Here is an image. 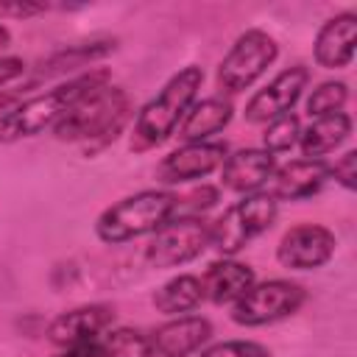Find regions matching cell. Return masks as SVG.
<instances>
[{
    "instance_id": "6da1fadb",
    "label": "cell",
    "mask_w": 357,
    "mask_h": 357,
    "mask_svg": "<svg viewBox=\"0 0 357 357\" xmlns=\"http://www.w3.org/2000/svg\"><path fill=\"white\" fill-rule=\"evenodd\" d=\"M109 84V70H89L81 73L42 95H33L28 100H22L20 106H14L11 112H6L0 117V142H17V139H28L42 134L47 126H56L75 103H81L89 92L100 89Z\"/></svg>"
},
{
    "instance_id": "7a4b0ae2",
    "label": "cell",
    "mask_w": 357,
    "mask_h": 357,
    "mask_svg": "<svg viewBox=\"0 0 357 357\" xmlns=\"http://www.w3.org/2000/svg\"><path fill=\"white\" fill-rule=\"evenodd\" d=\"M204 84V70L190 64L181 67L170 81L139 109L134 120V134H131V151H148L162 145L184 120L190 106L195 103V95Z\"/></svg>"
},
{
    "instance_id": "3957f363",
    "label": "cell",
    "mask_w": 357,
    "mask_h": 357,
    "mask_svg": "<svg viewBox=\"0 0 357 357\" xmlns=\"http://www.w3.org/2000/svg\"><path fill=\"white\" fill-rule=\"evenodd\" d=\"M173 212H176L173 192L142 190V192H134V195L112 204L109 209H103L95 223V234H98V240H103L109 245H120V243L137 240L142 234H153L173 218Z\"/></svg>"
},
{
    "instance_id": "277c9868",
    "label": "cell",
    "mask_w": 357,
    "mask_h": 357,
    "mask_svg": "<svg viewBox=\"0 0 357 357\" xmlns=\"http://www.w3.org/2000/svg\"><path fill=\"white\" fill-rule=\"evenodd\" d=\"M128 112V95L120 86H100L95 92H89L81 103H75L56 126V137L67 139V142H78V139H92L100 134H112L123 126Z\"/></svg>"
},
{
    "instance_id": "5b68a950",
    "label": "cell",
    "mask_w": 357,
    "mask_h": 357,
    "mask_svg": "<svg viewBox=\"0 0 357 357\" xmlns=\"http://www.w3.org/2000/svg\"><path fill=\"white\" fill-rule=\"evenodd\" d=\"M279 204L265 192H248L243 201L231 204L215 223H209V245L223 254L234 257L243 251L254 237L271 229L276 220Z\"/></svg>"
},
{
    "instance_id": "8992f818",
    "label": "cell",
    "mask_w": 357,
    "mask_h": 357,
    "mask_svg": "<svg viewBox=\"0 0 357 357\" xmlns=\"http://www.w3.org/2000/svg\"><path fill=\"white\" fill-rule=\"evenodd\" d=\"M279 56V45L271 33L251 28L234 39L223 61L218 64V84L226 92H243L248 89Z\"/></svg>"
},
{
    "instance_id": "52a82bcc",
    "label": "cell",
    "mask_w": 357,
    "mask_h": 357,
    "mask_svg": "<svg viewBox=\"0 0 357 357\" xmlns=\"http://www.w3.org/2000/svg\"><path fill=\"white\" fill-rule=\"evenodd\" d=\"M304 304V287L290 279H271L251 284V290L234 301L231 321L240 326H265L293 315Z\"/></svg>"
},
{
    "instance_id": "ba28073f",
    "label": "cell",
    "mask_w": 357,
    "mask_h": 357,
    "mask_svg": "<svg viewBox=\"0 0 357 357\" xmlns=\"http://www.w3.org/2000/svg\"><path fill=\"white\" fill-rule=\"evenodd\" d=\"M209 245V223L204 218H170L162 229L153 231L145 259L153 268H178L201 257Z\"/></svg>"
},
{
    "instance_id": "9c48e42d",
    "label": "cell",
    "mask_w": 357,
    "mask_h": 357,
    "mask_svg": "<svg viewBox=\"0 0 357 357\" xmlns=\"http://www.w3.org/2000/svg\"><path fill=\"white\" fill-rule=\"evenodd\" d=\"M335 245H337V240L326 226L298 223V226L287 229L284 237L279 240L276 259L293 271H312L332 259Z\"/></svg>"
},
{
    "instance_id": "30bf717a",
    "label": "cell",
    "mask_w": 357,
    "mask_h": 357,
    "mask_svg": "<svg viewBox=\"0 0 357 357\" xmlns=\"http://www.w3.org/2000/svg\"><path fill=\"white\" fill-rule=\"evenodd\" d=\"M310 81V70L296 64L282 70L273 81H268V86H262L248 103H245V120L248 123H271L282 114H290L296 100L301 98L304 86Z\"/></svg>"
},
{
    "instance_id": "8fae6325",
    "label": "cell",
    "mask_w": 357,
    "mask_h": 357,
    "mask_svg": "<svg viewBox=\"0 0 357 357\" xmlns=\"http://www.w3.org/2000/svg\"><path fill=\"white\" fill-rule=\"evenodd\" d=\"M329 178V162L326 159H293L271 173L265 181L262 192L271 195L276 204L279 201H301L315 195L324 181Z\"/></svg>"
},
{
    "instance_id": "7c38bea8",
    "label": "cell",
    "mask_w": 357,
    "mask_h": 357,
    "mask_svg": "<svg viewBox=\"0 0 357 357\" xmlns=\"http://www.w3.org/2000/svg\"><path fill=\"white\" fill-rule=\"evenodd\" d=\"M229 151L223 142H184L159 165V178L167 184H184L204 178L223 167Z\"/></svg>"
},
{
    "instance_id": "4fadbf2b",
    "label": "cell",
    "mask_w": 357,
    "mask_h": 357,
    "mask_svg": "<svg viewBox=\"0 0 357 357\" xmlns=\"http://www.w3.org/2000/svg\"><path fill=\"white\" fill-rule=\"evenodd\" d=\"M112 321H114V312L106 304L75 307V310L61 312L59 318H53V324L47 326V340L53 346H59V349L95 343L106 332V326Z\"/></svg>"
},
{
    "instance_id": "5bb4252c",
    "label": "cell",
    "mask_w": 357,
    "mask_h": 357,
    "mask_svg": "<svg viewBox=\"0 0 357 357\" xmlns=\"http://www.w3.org/2000/svg\"><path fill=\"white\" fill-rule=\"evenodd\" d=\"M354 45H357V14L343 11L332 20H326L315 36V61L326 70H340L349 67L354 59Z\"/></svg>"
},
{
    "instance_id": "9a60e30c",
    "label": "cell",
    "mask_w": 357,
    "mask_h": 357,
    "mask_svg": "<svg viewBox=\"0 0 357 357\" xmlns=\"http://www.w3.org/2000/svg\"><path fill=\"white\" fill-rule=\"evenodd\" d=\"M212 337V324L201 315H176L173 321L162 324L151 343L153 354L159 357H190Z\"/></svg>"
},
{
    "instance_id": "2e32d148",
    "label": "cell",
    "mask_w": 357,
    "mask_h": 357,
    "mask_svg": "<svg viewBox=\"0 0 357 357\" xmlns=\"http://www.w3.org/2000/svg\"><path fill=\"white\" fill-rule=\"evenodd\" d=\"M273 170H276L273 153H268L265 148H243V151L226 156V162L220 167V181L231 192L248 195V192L265 187V181L271 178Z\"/></svg>"
},
{
    "instance_id": "e0dca14e",
    "label": "cell",
    "mask_w": 357,
    "mask_h": 357,
    "mask_svg": "<svg viewBox=\"0 0 357 357\" xmlns=\"http://www.w3.org/2000/svg\"><path fill=\"white\" fill-rule=\"evenodd\" d=\"M251 284H254V268L237 259H218L201 276L204 298L215 304H234L251 290Z\"/></svg>"
},
{
    "instance_id": "ac0fdd59",
    "label": "cell",
    "mask_w": 357,
    "mask_h": 357,
    "mask_svg": "<svg viewBox=\"0 0 357 357\" xmlns=\"http://www.w3.org/2000/svg\"><path fill=\"white\" fill-rule=\"evenodd\" d=\"M231 120V103L223 98H206L192 103L178 126V137L184 142H206V137L223 131Z\"/></svg>"
},
{
    "instance_id": "d6986e66",
    "label": "cell",
    "mask_w": 357,
    "mask_h": 357,
    "mask_svg": "<svg viewBox=\"0 0 357 357\" xmlns=\"http://www.w3.org/2000/svg\"><path fill=\"white\" fill-rule=\"evenodd\" d=\"M349 134H351V117L346 112H335L326 117H315L298 134V145L307 159H324V153L335 151Z\"/></svg>"
},
{
    "instance_id": "ffe728a7",
    "label": "cell",
    "mask_w": 357,
    "mask_h": 357,
    "mask_svg": "<svg viewBox=\"0 0 357 357\" xmlns=\"http://www.w3.org/2000/svg\"><path fill=\"white\" fill-rule=\"evenodd\" d=\"M201 301H204L201 279L192 273H178L153 293V304L165 315H184V312L195 310Z\"/></svg>"
},
{
    "instance_id": "44dd1931",
    "label": "cell",
    "mask_w": 357,
    "mask_h": 357,
    "mask_svg": "<svg viewBox=\"0 0 357 357\" xmlns=\"http://www.w3.org/2000/svg\"><path fill=\"white\" fill-rule=\"evenodd\" d=\"M98 357H153V343L145 332L120 326L98 337Z\"/></svg>"
},
{
    "instance_id": "7402d4cb",
    "label": "cell",
    "mask_w": 357,
    "mask_h": 357,
    "mask_svg": "<svg viewBox=\"0 0 357 357\" xmlns=\"http://www.w3.org/2000/svg\"><path fill=\"white\" fill-rule=\"evenodd\" d=\"M346 100H349V86L343 81H324L310 92L307 112L310 117H326V114L340 112Z\"/></svg>"
},
{
    "instance_id": "603a6c76",
    "label": "cell",
    "mask_w": 357,
    "mask_h": 357,
    "mask_svg": "<svg viewBox=\"0 0 357 357\" xmlns=\"http://www.w3.org/2000/svg\"><path fill=\"white\" fill-rule=\"evenodd\" d=\"M298 134H301L298 117L296 114H282V117L268 123V128L262 134V145H265L268 153H284L298 142Z\"/></svg>"
},
{
    "instance_id": "cb8c5ba5",
    "label": "cell",
    "mask_w": 357,
    "mask_h": 357,
    "mask_svg": "<svg viewBox=\"0 0 357 357\" xmlns=\"http://www.w3.org/2000/svg\"><path fill=\"white\" fill-rule=\"evenodd\" d=\"M215 204H218V190L215 187H198L187 195H176L173 218H201V212H206Z\"/></svg>"
},
{
    "instance_id": "d4e9b609",
    "label": "cell",
    "mask_w": 357,
    "mask_h": 357,
    "mask_svg": "<svg viewBox=\"0 0 357 357\" xmlns=\"http://www.w3.org/2000/svg\"><path fill=\"white\" fill-rule=\"evenodd\" d=\"M201 357H271V351L254 340H223L201 351Z\"/></svg>"
},
{
    "instance_id": "484cf974",
    "label": "cell",
    "mask_w": 357,
    "mask_h": 357,
    "mask_svg": "<svg viewBox=\"0 0 357 357\" xmlns=\"http://www.w3.org/2000/svg\"><path fill=\"white\" fill-rule=\"evenodd\" d=\"M329 178L340 181L346 190L357 187V151H346L335 165H329Z\"/></svg>"
},
{
    "instance_id": "4316f807",
    "label": "cell",
    "mask_w": 357,
    "mask_h": 357,
    "mask_svg": "<svg viewBox=\"0 0 357 357\" xmlns=\"http://www.w3.org/2000/svg\"><path fill=\"white\" fill-rule=\"evenodd\" d=\"M47 6L45 3H31V0H6L0 3V17H36L42 14Z\"/></svg>"
},
{
    "instance_id": "83f0119b",
    "label": "cell",
    "mask_w": 357,
    "mask_h": 357,
    "mask_svg": "<svg viewBox=\"0 0 357 357\" xmlns=\"http://www.w3.org/2000/svg\"><path fill=\"white\" fill-rule=\"evenodd\" d=\"M22 73H25V61H22V59H17V56H3V59H0V89H3L6 84L17 81Z\"/></svg>"
},
{
    "instance_id": "f1b7e54d",
    "label": "cell",
    "mask_w": 357,
    "mask_h": 357,
    "mask_svg": "<svg viewBox=\"0 0 357 357\" xmlns=\"http://www.w3.org/2000/svg\"><path fill=\"white\" fill-rule=\"evenodd\" d=\"M56 357H98V340H95V343H84V346L61 349Z\"/></svg>"
},
{
    "instance_id": "f546056e",
    "label": "cell",
    "mask_w": 357,
    "mask_h": 357,
    "mask_svg": "<svg viewBox=\"0 0 357 357\" xmlns=\"http://www.w3.org/2000/svg\"><path fill=\"white\" fill-rule=\"evenodd\" d=\"M8 42H11V33L6 25H0V47H8Z\"/></svg>"
}]
</instances>
